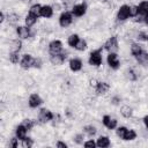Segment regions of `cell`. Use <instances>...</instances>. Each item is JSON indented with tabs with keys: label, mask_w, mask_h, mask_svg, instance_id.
Returning <instances> with one entry per match:
<instances>
[{
	"label": "cell",
	"mask_w": 148,
	"mask_h": 148,
	"mask_svg": "<svg viewBox=\"0 0 148 148\" xmlns=\"http://www.w3.org/2000/svg\"><path fill=\"white\" fill-rule=\"evenodd\" d=\"M56 147H57V148H67V147H68V145H67L65 141L59 140V141H57V142H56Z\"/></svg>",
	"instance_id": "cell-43"
},
{
	"label": "cell",
	"mask_w": 148,
	"mask_h": 148,
	"mask_svg": "<svg viewBox=\"0 0 148 148\" xmlns=\"http://www.w3.org/2000/svg\"><path fill=\"white\" fill-rule=\"evenodd\" d=\"M83 147H86V148H96L97 145H96V141L92 138H89L88 140H86L83 142Z\"/></svg>",
	"instance_id": "cell-39"
},
{
	"label": "cell",
	"mask_w": 148,
	"mask_h": 148,
	"mask_svg": "<svg viewBox=\"0 0 148 148\" xmlns=\"http://www.w3.org/2000/svg\"><path fill=\"white\" fill-rule=\"evenodd\" d=\"M5 21H6V14L3 10H1L0 12V24H3Z\"/></svg>",
	"instance_id": "cell-44"
},
{
	"label": "cell",
	"mask_w": 148,
	"mask_h": 148,
	"mask_svg": "<svg viewBox=\"0 0 148 148\" xmlns=\"http://www.w3.org/2000/svg\"><path fill=\"white\" fill-rule=\"evenodd\" d=\"M119 113L123 118L125 119H132L133 116H134V110L131 105L128 104H123L120 108H119Z\"/></svg>",
	"instance_id": "cell-20"
},
{
	"label": "cell",
	"mask_w": 148,
	"mask_h": 148,
	"mask_svg": "<svg viewBox=\"0 0 148 148\" xmlns=\"http://www.w3.org/2000/svg\"><path fill=\"white\" fill-rule=\"evenodd\" d=\"M142 124H143L145 128H146V130H148V114L143 116V118H142Z\"/></svg>",
	"instance_id": "cell-45"
},
{
	"label": "cell",
	"mask_w": 148,
	"mask_h": 148,
	"mask_svg": "<svg viewBox=\"0 0 148 148\" xmlns=\"http://www.w3.org/2000/svg\"><path fill=\"white\" fill-rule=\"evenodd\" d=\"M96 145L99 148H108L111 146V139L108 135H99L96 139Z\"/></svg>",
	"instance_id": "cell-25"
},
{
	"label": "cell",
	"mask_w": 148,
	"mask_h": 148,
	"mask_svg": "<svg viewBox=\"0 0 148 148\" xmlns=\"http://www.w3.org/2000/svg\"><path fill=\"white\" fill-rule=\"evenodd\" d=\"M143 24H145L146 27H148V14H146V15L143 16Z\"/></svg>",
	"instance_id": "cell-46"
},
{
	"label": "cell",
	"mask_w": 148,
	"mask_h": 148,
	"mask_svg": "<svg viewBox=\"0 0 148 148\" xmlns=\"http://www.w3.org/2000/svg\"><path fill=\"white\" fill-rule=\"evenodd\" d=\"M97 127L92 124H88V125H84L83 128H82V132L88 136V138H94L96 134H97Z\"/></svg>",
	"instance_id": "cell-27"
},
{
	"label": "cell",
	"mask_w": 148,
	"mask_h": 148,
	"mask_svg": "<svg viewBox=\"0 0 148 148\" xmlns=\"http://www.w3.org/2000/svg\"><path fill=\"white\" fill-rule=\"evenodd\" d=\"M54 117H56V114H54L50 109H47V108H42V109L38 111V113H37V121H38V124H40V125H45V124L51 123V121L54 119Z\"/></svg>",
	"instance_id": "cell-5"
},
{
	"label": "cell",
	"mask_w": 148,
	"mask_h": 148,
	"mask_svg": "<svg viewBox=\"0 0 148 148\" xmlns=\"http://www.w3.org/2000/svg\"><path fill=\"white\" fill-rule=\"evenodd\" d=\"M23 49V42L20 38H14L9 42V51L13 52H21V50Z\"/></svg>",
	"instance_id": "cell-24"
},
{
	"label": "cell",
	"mask_w": 148,
	"mask_h": 148,
	"mask_svg": "<svg viewBox=\"0 0 148 148\" xmlns=\"http://www.w3.org/2000/svg\"><path fill=\"white\" fill-rule=\"evenodd\" d=\"M136 138H138V132L133 128H128L124 138V141H134Z\"/></svg>",
	"instance_id": "cell-32"
},
{
	"label": "cell",
	"mask_w": 148,
	"mask_h": 148,
	"mask_svg": "<svg viewBox=\"0 0 148 148\" xmlns=\"http://www.w3.org/2000/svg\"><path fill=\"white\" fill-rule=\"evenodd\" d=\"M22 124L27 127V130L30 132V131H32V128L38 124V121H37V118L36 119H32V118H24L23 120H22Z\"/></svg>",
	"instance_id": "cell-30"
},
{
	"label": "cell",
	"mask_w": 148,
	"mask_h": 148,
	"mask_svg": "<svg viewBox=\"0 0 148 148\" xmlns=\"http://www.w3.org/2000/svg\"><path fill=\"white\" fill-rule=\"evenodd\" d=\"M128 18H131V5L123 3L118 7L116 13V21L118 23H124Z\"/></svg>",
	"instance_id": "cell-3"
},
{
	"label": "cell",
	"mask_w": 148,
	"mask_h": 148,
	"mask_svg": "<svg viewBox=\"0 0 148 148\" xmlns=\"http://www.w3.org/2000/svg\"><path fill=\"white\" fill-rule=\"evenodd\" d=\"M79 40H80V36H79V34H76V32H73V34L68 35L66 43H67V45H68L69 47H72V49H75V46H76V44L79 43Z\"/></svg>",
	"instance_id": "cell-28"
},
{
	"label": "cell",
	"mask_w": 148,
	"mask_h": 148,
	"mask_svg": "<svg viewBox=\"0 0 148 148\" xmlns=\"http://www.w3.org/2000/svg\"><path fill=\"white\" fill-rule=\"evenodd\" d=\"M40 9H42V5L39 3V2H35V3H32L30 7H29V12H31V13H34V14H36V15H38L39 17H40Z\"/></svg>",
	"instance_id": "cell-35"
},
{
	"label": "cell",
	"mask_w": 148,
	"mask_h": 148,
	"mask_svg": "<svg viewBox=\"0 0 148 148\" xmlns=\"http://www.w3.org/2000/svg\"><path fill=\"white\" fill-rule=\"evenodd\" d=\"M106 65L112 71H118L121 67V60L119 58L118 52H110L106 56Z\"/></svg>",
	"instance_id": "cell-7"
},
{
	"label": "cell",
	"mask_w": 148,
	"mask_h": 148,
	"mask_svg": "<svg viewBox=\"0 0 148 148\" xmlns=\"http://www.w3.org/2000/svg\"><path fill=\"white\" fill-rule=\"evenodd\" d=\"M22 3H24V5H28V3H31L34 0H20Z\"/></svg>",
	"instance_id": "cell-47"
},
{
	"label": "cell",
	"mask_w": 148,
	"mask_h": 148,
	"mask_svg": "<svg viewBox=\"0 0 148 148\" xmlns=\"http://www.w3.org/2000/svg\"><path fill=\"white\" fill-rule=\"evenodd\" d=\"M14 31H15L16 37L20 38V39H22V40H29L32 37H35V34L31 30V28L27 27L25 24H18V25H16L14 28Z\"/></svg>",
	"instance_id": "cell-2"
},
{
	"label": "cell",
	"mask_w": 148,
	"mask_h": 148,
	"mask_svg": "<svg viewBox=\"0 0 148 148\" xmlns=\"http://www.w3.org/2000/svg\"><path fill=\"white\" fill-rule=\"evenodd\" d=\"M86 134L82 132V133H76L74 136H73V142L76 143V145H83V142L86 141Z\"/></svg>",
	"instance_id": "cell-36"
},
{
	"label": "cell",
	"mask_w": 148,
	"mask_h": 148,
	"mask_svg": "<svg viewBox=\"0 0 148 148\" xmlns=\"http://www.w3.org/2000/svg\"><path fill=\"white\" fill-rule=\"evenodd\" d=\"M88 65L94 68H99L103 65V46L95 49L89 53Z\"/></svg>",
	"instance_id": "cell-1"
},
{
	"label": "cell",
	"mask_w": 148,
	"mask_h": 148,
	"mask_svg": "<svg viewBox=\"0 0 148 148\" xmlns=\"http://www.w3.org/2000/svg\"><path fill=\"white\" fill-rule=\"evenodd\" d=\"M71 12L73 13L74 17H76V18L83 17L88 12V3L86 1H82V2H79V3H74L71 7Z\"/></svg>",
	"instance_id": "cell-8"
},
{
	"label": "cell",
	"mask_w": 148,
	"mask_h": 148,
	"mask_svg": "<svg viewBox=\"0 0 148 148\" xmlns=\"http://www.w3.org/2000/svg\"><path fill=\"white\" fill-rule=\"evenodd\" d=\"M21 57H22V54L20 52L8 51V54H7V59L12 65H18L21 61Z\"/></svg>",
	"instance_id": "cell-26"
},
{
	"label": "cell",
	"mask_w": 148,
	"mask_h": 148,
	"mask_svg": "<svg viewBox=\"0 0 148 148\" xmlns=\"http://www.w3.org/2000/svg\"><path fill=\"white\" fill-rule=\"evenodd\" d=\"M54 8L52 5H49V3H44L42 5V9H40V17L45 18V20H49L51 17H53L54 15Z\"/></svg>",
	"instance_id": "cell-18"
},
{
	"label": "cell",
	"mask_w": 148,
	"mask_h": 148,
	"mask_svg": "<svg viewBox=\"0 0 148 148\" xmlns=\"http://www.w3.org/2000/svg\"><path fill=\"white\" fill-rule=\"evenodd\" d=\"M139 76H140V74H139L138 69L134 68V67H128L124 72V77L128 82H135V81H138L139 80Z\"/></svg>",
	"instance_id": "cell-16"
},
{
	"label": "cell",
	"mask_w": 148,
	"mask_h": 148,
	"mask_svg": "<svg viewBox=\"0 0 148 148\" xmlns=\"http://www.w3.org/2000/svg\"><path fill=\"white\" fill-rule=\"evenodd\" d=\"M135 62L138 66L140 67H148V51L147 50H142L136 57H134Z\"/></svg>",
	"instance_id": "cell-17"
},
{
	"label": "cell",
	"mask_w": 148,
	"mask_h": 148,
	"mask_svg": "<svg viewBox=\"0 0 148 148\" xmlns=\"http://www.w3.org/2000/svg\"><path fill=\"white\" fill-rule=\"evenodd\" d=\"M102 125L109 131H113L118 127V120L111 114H104L102 117Z\"/></svg>",
	"instance_id": "cell-15"
},
{
	"label": "cell",
	"mask_w": 148,
	"mask_h": 148,
	"mask_svg": "<svg viewBox=\"0 0 148 148\" xmlns=\"http://www.w3.org/2000/svg\"><path fill=\"white\" fill-rule=\"evenodd\" d=\"M44 62H43V59L40 57H35V62H34V68L35 69H40L43 67Z\"/></svg>",
	"instance_id": "cell-40"
},
{
	"label": "cell",
	"mask_w": 148,
	"mask_h": 148,
	"mask_svg": "<svg viewBox=\"0 0 148 148\" xmlns=\"http://www.w3.org/2000/svg\"><path fill=\"white\" fill-rule=\"evenodd\" d=\"M102 1H108V0H102Z\"/></svg>",
	"instance_id": "cell-48"
},
{
	"label": "cell",
	"mask_w": 148,
	"mask_h": 148,
	"mask_svg": "<svg viewBox=\"0 0 148 148\" xmlns=\"http://www.w3.org/2000/svg\"><path fill=\"white\" fill-rule=\"evenodd\" d=\"M28 130H27V127L21 123V124H18V125H16L15 126V130H14V135L20 140V141H22L25 136H28Z\"/></svg>",
	"instance_id": "cell-21"
},
{
	"label": "cell",
	"mask_w": 148,
	"mask_h": 148,
	"mask_svg": "<svg viewBox=\"0 0 148 148\" xmlns=\"http://www.w3.org/2000/svg\"><path fill=\"white\" fill-rule=\"evenodd\" d=\"M74 21V15L71 10H62L58 17V24L60 28L66 29L73 24Z\"/></svg>",
	"instance_id": "cell-4"
},
{
	"label": "cell",
	"mask_w": 148,
	"mask_h": 148,
	"mask_svg": "<svg viewBox=\"0 0 148 148\" xmlns=\"http://www.w3.org/2000/svg\"><path fill=\"white\" fill-rule=\"evenodd\" d=\"M20 20H21V16H20V14L16 13V12H10V13L6 14V21H7V23H8L9 25H13L14 28H15L16 25H18Z\"/></svg>",
	"instance_id": "cell-22"
},
{
	"label": "cell",
	"mask_w": 148,
	"mask_h": 148,
	"mask_svg": "<svg viewBox=\"0 0 148 148\" xmlns=\"http://www.w3.org/2000/svg\"><path fill=\"white\" fill-rule=\"evenodd\" d=\"M20 142L21 141L14 135V136L9 138V140H8V147H10V148H17L18 145H20Z\"/></svg>",
	"instance_id": "cell-38"
},
{
	"label": "cell",
	"mask_w": 148,
	"mask_h": 148,
	"mask_svg": "<svg viewBox=\"0 0 148 148\" xmlns=\"http://www.w3.org/2000/svg\"><path fill=\"white\" fill-rule=\"evenodd\" d=\"M110 89H111V84L104 80H97V82L94 87L95 95H97V96H105L110 91Z\"/></svg>",
	"instance_id": "cell-10"
},
{
	"label": "cell",
	"mask_w": 148,
	"mask_h": 148,
	"mask_svg": "<svg viewBox=\"0 0 148 148\" xmlns=\"http://www.w3.org/2000/svg\"><path fill=\"white\" fill-rule=\"evenodd\" d=\"M34 62H35V57L29 53V52H25L22 54L21 57V61H20V68L23 69V71H29L30 68H34Z\"/></svg>",
	"instance_id": "cell-9"
},
{
	"label": "cell",
	"mask_w": 148,
	"mask_h": 148,
	"mask_svg": "<svg viewBox=\"0 0 148 148\" xmlns=\"http://www.w3.org/2000/svg\"><path fill=\"white\" fill-rule=\"evenodd\" d=\"M139 16V12H138V5H131V17L134 18Z\"/></svg>",
	"instance_id": "cell-42"
},
{
	"label": "cell",
	"mask_w": 148,
	"mask_h": 148,
	"mask_svg": "<svg viewBox=\"0 0 148 148\" xmlns=\"http://www.w3.org/2000/svg\"><path fill=\"white\" fill-rule=\"evenodd\" d=\"M135 39L138 42H143V43H148V30H142V29H139L138 34H136V37Z\"/></svg>",
	"instance_id": "cell-31"
},
{
	"label": "cell",
	"mask_w": 148,
	"mask_h": 148,
	"mask_svg": "<svg viewBox=\"0 0 148 148\" xmlns=\"http://www.w3.org/2000/svg\"><path fill=\"white\" fill-rule=\"evenodd\" d=\"M87 49H88V42H87L84 38H80L79 43H77L76 46H75V50L79 51V52H83V51H86Z\"/></svg>",
	"instance_id": "cell-33"
},
{
	"label": "cell",
	"mask_w": 148,
	"mask_h": 148,
	"mask_svg": "<svg viewBox=\"0 0 148 148\" xmlns=\"http://www.w3.org/2000/svg\"><path fill=\"white\" fill-rule=\"evenodd\" d=\"M103 50L108 53L110 52H118L119 51V39L117 35H111L103 44Z\"/></svg>",
	"instance_id": "cell-6"
},
{
	"label": "cell",
	"mask_w": 148,
	"mask_h": 148,
	"mask_svg": "<svg viewBox=\"0 0 148 148\" xmlns=\"http://www.w3.org/2000/svg\"><path fill=\"white\" fill-rule=\"evenodd\" d=\"M68 58V53L66 51H62L61 53H58V54H49V61L52 66H62L65 64V61L67 60Z\"/></svg>",
	"instance_id": "cell-11"
},
{
	"label": "cell",
	"mask_w": 148,
	"mask_h": 148,
	"mask_svg": "<svg viewBox=\"0 0 148 148\" xmlns=\"http://www.w3.org/2000/svg\"><path fill=\"white\" fill-rule=\"evenodd\" d=\"M68 68L73 73L81 72L82 68H83V61H82V59L79 58V57H72L68 60Z\"/></svg>",
	"instance_id": "cell-14"
},
{
	"label": "cell",
	"mask_w": 148,
	"mask_h": 148,
	"mask_svg": "<svg viewBox=\"0 0 148 148\" xmlns=\"http://www.w3.org/2000/svg\"><path fill=\"white\" fill-rule=\"evenodd\" d=\"M43 103H44V101H43L42 96L38 92H31L29 95V97H28V101H27L28 106L30 109H32V110L34 109H38Z\"/></svg>",
	"instance_id": "cell-13"
},
{
	"label": "cell",
	"mask_w": 148,
	"mask_h": 148,
	"mask_svg": "<svg viewBox=\"0 0 148 148\" xmlns=\"http://www.w3.org/2000/svg\"><path fill=\"white\" fill-rule=\"evenodd\" d=\"M110 103H111L112 105H120V103H121V97L118 96V95H113V96H111V98H110Z\"/></svg>",
	"instance_id": "cell-41"
},
{
	"label": "cell",
	"mask_w": 148,
	"mask_h": 148,
	"mask_svg": "<svg viewBox=\"0 0 148 148\" xmlns=\"http://www.w3.org/2000/svg\"><path fill=\"white\" fill-rule=\"evenodd\" d=\"M34 139L32 138H30V136H25L22 141H21V146L23 147V148H31L32 146H34Z\"/></svg>",
	"instance_id": "cell-37"
},
{
	"label": "cell",
	"mask_w": 148,
	"mask_h": 148,
	"mask_svg": "<svg viewBox=\"0 0 148 148\" xmlns=\"http://www.w3.org/2000/svg\"><path fill=\"white\" fill-rule=\"evenodd\" d=\"M127 130H128V127H126V126H118L116 128V135L118 136V139H120V140L124 141V138L126 135Z\"/></svg>",
	"instance_id": "cell-34"
},
{
	"label": "cell",
	"mask_w": 148,
	"mask_h": 148,
	"mask_svg": "<svg viewBox=\"0 0 148 148\" xmlns=\"http://www.w3.org/2000/svg\"><path fill=\"white\" fill-rule=\"evenodd\" d=\"M138 12L140 16H145L148 14V0H141L138 3Z\"/></svg>",
	"instance_id": "cell-29"
},
{
	"label": "cell",
	"mask_w": 148,
	"mask_h": 148,
	"mask_svg": "<svg viewBox=\"0 0 148 148\" xmlns=\"http://www.w3.org/2000/svg\"><path fill=\"white\" fill-rule=\"evenodd\" d=\"M142 50H143V46H142V44L140 42H138V40L131 42V44H130V53H131V56L133 58L136 57Z\"/></svg>",
	"instance_id": "cell-23"
},
{
	"label": "cell",
	"mask_w": 148,
	"mask_h": 148,
	"mask_svg": "<svg viewBox=\"0 0 148 148\" xmlns=\"http://www.w3.org/2000/svg\"><path fill=\"white\" fill-rule=\"evenodd\" d=\"M64 51V44L60 39H52L47 44V52L49 54H58Z\"/></svg>",
	"instance_id": "cell-12"
},
{
	"label": "cell",
	"mask_w": 148,
	"mask_h": 148,
	"mask_svg": "<svg viewBox=\"0 0 148 148\" xmlns=\"http://www.w3.org/2000/svg\"><path fill=\"white\" fill-rule=\"evenodd\" d=\"M38 18H39L38 15H36V14H34V13H31V12L28 10V13H27V14L24 15V17H23V23H24L27 27L32 28V27L36 25V23L38 22Z\"/></svg>",
	"instance_id": "cell-19"
}]
</instances>
